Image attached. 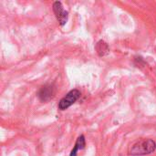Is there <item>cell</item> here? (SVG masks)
I'll list each match as a JSON object with an SVG mask.
<instances>
[{"label":"cell","mask_w":156,"mask_h":156,"mask_svg":"<svg viewBox=\"0 0 156 156\" xmlns=\"http://www.w3.org/2000/svg\"><path fill=\"white\" fill-rule=\"evenodd\" d=\"M155 150V142L151 139H145V140H141L136 144H134L130 150V154L133 156L147 155L153 154Z\"/></svg>","instance_id":"6da1fadb"},{"label":"cell","mask_w":156,"mask_h":156,"mask_svg":"<svg viewBox=\"0 0 156 156\" xmlns=\"http://www.w3.org/2000/svg\"><path fill=\"white\" fill-rule=\"evenodd\" d=\"M81 93L80 90H72L69 92H68L66 94V96H64L58 102V108L60 111H65L68 108H69L71 105H73L80 97Z\"/></svg>","instance_id":"7a4b0ae2"},{"label":"cell","mask_w":156,"mask_h":156,"mask_svg":"<svg viewBox=\"0 0 156 156\" xmlns=\"http://www.w3.org/2000/svg\"><path fill=\"white\" fill-rule=\"evenodd\" d=\"M52 8H53V12H54L59 25L61 27L66 25V23L68 21V17H69V13L64 9L61 2H59V1L54 2Z\"/></svg>","instance_id":"3957f363"},{"label":"cell","mask_w":156,"mask_h":156,"mask_svg":"<svg viewBox=\"0 0 156 156\" xmlns=\"http://www.w3.org/2000/svg\"><path fill=\"white\" fill-rule=\"evenodd\" d=\"M54 94V88L51 84H46L43 87H41V89L38 90L37 92V97L39 99V101L46 102L48 101H49L52 96Z\"/></svg>","instance_id":"277c9868"},{"label":"cell","mask_w":156,"mask_h":156,"mask_svg":"<svg viewBox=\"0 0 156 156\" xmlns=\"http://www.w3.org/2000/svg\"><path fill=\"white\" fill-rule=\"evenodd\" d=\"M85 145H86V142H85V136L84 135H80L79 136V138L77 139L76 141V144L73 147V149L71 150L70 152V154L69 156H77L78 154V152L80 150H83L85 148Z\"/></svg>","instance_id":"5b68a950"},{"label":"cell","mask_w":156,"mask_h":156,"mask_svg":"<svg viewBox=\"0 0 156 156\" xmlns=\"http://www.w3.org/2000/svg\"><path fill=\"white\" fill-rule=\"evenodd\" d=\"M96 51L98 53V55L100 57H103L106 56L109 52H110V48H109V45L103 41V40H100L97 44H96Z\"/></svg>","instance_id":"8992f818"}]
</instances>
